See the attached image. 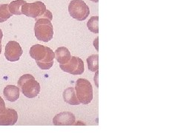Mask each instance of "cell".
<instances>
[{"label": "cell", "instance_id": "obj_15", "mask_svg": "<svg viewBox=\"0 0 178 133\" xmlns=\"http://www.w3.org/2000/svg\"><path fill=\"white\" fill-rule=\"evenodd\" d=\"M99 56L97 54L91 55L87 58V63L89 69L91 71H97L99 69Z\"/></svg>", "mask_w": 178, "mask_h": 133}, {"label": "cell", "instance_id": "obj_16", "mask_svg": "<svg viewBox=\"0 0 178 133\" xmlns=\"http://www.w3.org/2000/svg\"><path fill=\"white\" fill-rule=\"evenodd\" d=\"M12 13L10 12L8 4L0 5V23H2L12 16Z\"/></svg>", "mask_w": 178, "mask_h": 133}, {"label": "cell", "instance_id": "obj_12", "mask_svg": "<svg viewBox=\"0 0 178 133\" xmlns=\"http://www.w3.org/2000/svg\"><path fill=\"white\" fill-rule=\"evenodd\" d=\"M55 58L60 65H65L71 58L70 51L65 47H60L55 51Z\"/></svg>", "mask_w": 178, "mask_h": 133}, {"label": "cell", "instance_id": "obj_13", "mask_svg": "<svg viewBox=\"0 0 178 133\" xmlns=\"http://www.w3.org/2000/svg\"><path fill=\"white\" fill-rule=\"evenodd\" d=\"M63 99L67 103L71 105H79L80 102L76 96L75 89L74 87H68L63 92Z\"/></svg>", "mask_w": 178, "mask_h": 133}, {"label": "cell", "instance_id": "obj_21", "mask_svg": "<svg viewBox=\"0 0 178 133\" xmlns=\"http://www.w3.org/2000/svg\"><path fill=\"white\" fill-rule=\"evenodd\" d=\"M91 1L94 2H99V0H91Z\"/></svg>", "mask_w": 178, "mask_h": 133}, {"label": "cell", "instance_id": "obj_11", "mask_svg": "<svg viewBox=\"0 0 178 133\" xmlns=\"http://www.w3.org/2000/svg\"><path fill=\"white\" fill-rule=\"evenodd\" d=\"M5 98L11 102H14L20 98V88L15 85H8L3 91Z\"/></svg>", "mask_w": 178, "mask_h": 133}, {"label": "cell", "instance_id": "obj_4", "mask_svg": "<svg viewBox=\"0 0 178 133\" xmlns=\"http://www.w3.org/2000/svg\"><path fill=\"white\" fill-rule=\"evenodd\" d=\"M76 96L80 103L89 104L93 99L92 85L85 79H79L75 84Z\"/></svg>", "mask_w": 178, "mask_h": 133}, {"label": "cell", "instance_id": "obj_5", "mask_svg": "<svg viewBox=\"0 0 178 133\" xmlns=\"http://www.w3.org/2000/svg\"><path fill=\"white\" fill-rule=\"evenodd\" d=\"M69 14L78 21H84L89 16V7L83 0H72L68 6Z\"/></svg>", "mask_w": 178, "mask_h": 133}, {"label": "cell", "instance_id": "obj_10", "mask_svg": "<svg viewBox=\"0 0 178 133\" xmlns=\"http://www.w3.org/2000/svg\"><path fill=\"white\" fill-rule=\"evenodd\" d=\"M75 115L70 112H63L56 115L53 119V123L56 126H71L75 123Z\"/></svg>", "mask_w": 178, "mask_h": 133}, {"label": "cell", "instance_id": "obj_1", "mask_svg": "<svg viewBox=\"0 0 178 133\" xmlns=\"http://www.w3.org/2000/svg\"><path fill=\"white\" fill-rule=\"evenodd\" d=\"M31 58L36 60L38 67L42 70H49L53 65L55 53L48 47L42 44H36L30 49Z\"/></svg>", "mask_w": 178, "mask_h": 133}, {"label": "cell", "instance_id": "obj_17", "mask_svg": "<svg viewBox=\"0 0 178 133\" xmlns=\"http://www.w3.org/2000/svg\"><path fill=\"white\" fill-rule=\"evenodd\" d=\"M87 27L91 32L98 33H99V17L97 16L91 17L88 22Z\"/></svg>", "mask_w": 178, "mask_h": 133}, {"label": "cell", "instance_id": "obj_2", "mask_svg": "<svg viewBox=\"0 0 178 133\" xmlns=\"http://www.w3.org/2000/svg\"><path fill=\"white\" fill-rule=\"evenodd\" d=\"M17 82L18 87L27 98H34L40 93V84L31 74L22 75Z\"/></svg>", "mask_w": 178, "mask_h": 133}, {"label": "cell", "instance_id": "obj_7", "mask_svg": "<svg viewBox=\"0 0 178 133\" xmlns=\"http://www.w3.org/2000/svg\"><path fill=\"white\" fill-rule=\"evenodd\" d=\"M60 68L64 72L71 75H82L84 72V62L79 57L71 56V59L65 65H60Z\"/></svg>", "mask_w": 178, "mask_h": 133}, {"label": "cell", "instance_id": "obj_19", "mask_svg": "<svg viewBox=\"0 0 178 133\" xmlns=\"http://www.w3.org/2000/svg\"><path fill=\"white\" fill-rule=\"evenodd\" d=\"M2 37H3V33H2V30L0 29V41H2Z\"/></svg>", "mask_w": 178, "mask_h": 133}, {"label": "cell", "instance_id": "obj_20", "mask_svg": "<svg viewBox=\"0 0 178 133\" xmlns=\"http://www.w3.org/2000/svg\"><path fill=\"white\" fill-rule=\"evenodd\" d=\"M2 52V41H0V54Z\"/></svg>", "mask_w": 178, "mask_h": 133}, {"label": "cell", "instance_id": "obj_9", "mask_svg": "<svg viewBox=\"0 0 178 133\" xmlns=\"http://www.w3.org/2000/svg\"><path fill=\"white\" fill-rule=\"evenodd\" d=\"M18 120V113L15 110L5 108L4 112L0 113V126L14 125Z\"/></svg>", "mask_w": 178, "mask_h": 133}, {"label": "cell", "instance_id": "obj_6", "mask_svg": "<svg viewBox=\"0 0 178 133\" xmlns=\"http://www.w3.org/2000/svg\"><path fill=\"white\" fill-rule=\"evenodd\" d=\"M46 6L40 1L33 3H25L22 6V13L27 17L36 19L45 12Z\"/></svg>", "mask_w": 178, "mask_h": 133}, {"label": "cell", "instance_id": "obj_8", "mask_svg": "<svg viewBox=\"0 0 178 133\" xmlns=\"http://www.w3.org/2000/svg\"><path fill=\"white\" fill-rule=\"evenodd\" d=\"M23 53L21 46L16 41H10L5 46V56L9 61H16Z\"/></svg>", "mask_w": 178, "mask_h": 133}, {"label": "cell", "instance_id": "obj_3", "mask_svg": "<svg viewBox=\"0 0 178 133\" xmlns=\"http://www.w3.org/2000/svg\"><path fill=\"white\" fill-rule=\"evenodd\" d=\"M36 38L39 41L48 42L53 37V27L48 18H40L36 20L34 26Z\"/></svg>", "mask_w": 178, "mask_h": 133}, {"label": "cell", "instance_id": "obj_14", "mask_svg": "<svg viewBox=\"0 0 178 133\" xmlns=\"http://www.w3.org/2000/svg\"><path fill=\"white\" fill-rule=\"evenodd\" d=\"M26 2L25 0H15V1L11 2L8 5L10 12L13 15H21L22 13V6L24 4H25Z\"/></svg>", "mask_w": 178, "mask_h": 133}, {"label": "cell", "instance_id": "obj_18", "mask_svg": "<svg viewBox=\"0 0 178 133\" xmlns=\"http://www.w3.org/2000/svg\"><path fill=\"white\" fill-rule=\"evenodd\" d=\"M5 108V103L4 100L2 98V97H0V113H3Z\"/></svg>", "mask_w": 178, "mask_h": 133}]
</instances>
